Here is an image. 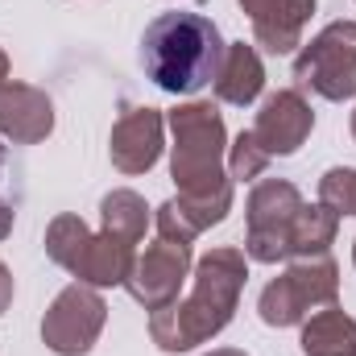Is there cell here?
I'll return each instance as SVG.
<instances>
[{
    "instance_id": "6da1fadb",
    "label": "cell",
    "mask_w": 356,
    "mask_h": 356,
    "mask_svg": "<svg viewBox=\"0 0 356 356\" xmlns=\"http://www.w3.org/2000/svg\"><path fill=\"white\" fill-rule=\"evenodd\" d=\"M175 129L170 175L178 182V199L158 207V236L191 245L199 232L220 224L232 207V178L224 175L228 133L211 104H178L166 116Z\"/></svg>"
},
{
    "instance_id": "7a4b0ae2",
    "label": "cell",
    "mask_w": 356,
    "mask_h": 356,
    "mask_svg": "<svg viewBox=\"0 0 356 356\" xmlns=\"http://www.w3.org/2000/svg\"><path fill=\"white\" fill-rule=\"evenodd\" d=\"M249 277V261L241 249H211L195 266V290L149 315V336L162 353H186L195 344H207L232 323V311L241 302Z\"/></svg>"
},
{
    "instance_id": "3957f363",
    "label": "cell",
    "mask_w": 356,
    "mask_h": 356,
    "mask_svg": "<svg viewBox=\"0 0 356 356\" xmlns=\"http://www.w3.org/2000/svg\"><path fill=\"white\" fill-rule=\"evenodd\" d=\"M224 63L220 29L199 13H162L145 25L141 38V67L145 75L170 95H195L216 83Z\"/></svg>"
},
{
    "instance_id": "277c9868",
    "label": "cell",
    "mask_w": 356,
    "mask_h": 356,
    "mask_svg": "<svg viewBox=\"0 0 356 356\" xmlns=\"http://www.w3.org/2000/svg\"><path fill=\"white\" fill-rule=\"evenodd\" d=\"M46 253L50 261H58L63 269H71L79 282L88 286H124L129 269L137 261V249L112 241L108 232H91L79 216H54V224L46 228Z\"/></svg>"
},
{
    "instance_id": "5b68a950",
    "label": "cell",
    "mask_w": 356,
    "mask_h": 356,
    "mask_svg": "<svg viewBox=\"0 0 356 356\" xmlns=\"http://www.w3.org/2000/svg\"><path fill=\"white\" fill-rule=\"evenodd\" d=\"M298 91H315L323 99L356 95V21H332L319 38H311L294 58Z\"/></svg>"
},
{
    "instance_id": "8992f818",
    "label": "cell",
    "mask_w": 356,
    "mask_h": 356,
    "mask_svg": "<svg viewBox=\"0 0 356 356\" xmlns=\"http://www.w3.org/2000/svg\"><path fill=\"white\" fill-rule=\"evenodd\" d=\"M336 294H340V277H336L332 257L294 261L282 277H273L261 290V319L269 327H294L311 315V307L336 302Z\"/></svg>"
},
{
    "instance_id": "52a82bcc",
    "label": "cell",
    "mask_w": 356,
    "mask_h": 356,
    "mask_svg": "<svg viewBox=\"0 0 356 356\" xmlns=\"http://www.w3.org/2000/svg\"><path fill=\"white\" fill-rule=\"evenodd\" d=\"M302 207V195L286 178H266L249 195V236H245V257L273 266L290 257V224Z\"/></svg>"
},
{
    "instance_id": "ba28073f",
    "label": "cell",
    "mask_w": 356,
    "mask_h": 356,
    "mask_svg": "<svg viewBox=\"0 0 356 356\" xmlns=\"http://www.w3.org/2000/svg\"><path fill=\"white\" fill-rule=\"evenodd\" d=\"M104 319H108V302L99 298V290L88 282H71L50 302V311L42 319V340L58 356H83L99 340Z\"/></svg>"
},
{
    "instance_id": "9c48e42d",
    "label": "cell",
    "mask_w": 356,
    "mask_h": 356,
    "mask_svg": "<svg viewBox=\"0 0 356 356\" xmlns=\"http://www.w3.org/2000/svg\"><path fill=\"white\" fill-rule=\"evenodd\" d=\"M186 273H191V245L158 236L145 253H137V261L124 277V290L154 315V311L178 302V290H182Z\"/></svg>"
},
{
    "instance_id": "30bf717a",
    "label": "cell",
    "mask_w": 356,
    "mask_h": 356,
    "mask_svg": "<svg viewBox=\"0 0 356 356\" xmlns=\"http://www.w3.org/2000/svg\"><path fill=\"white\" fill-rule=\"evenodd\" d=\"M315 129V112L311 104L302 99L298 88H286V91H273L261 112H257V124L249 129L257 137V145L266 149L269 158H290L302 149V141L311 137Z\"/></svg>"
},
{
    "instance_id": "8fae6325",
    "label": "cell",
    "mask_w": 356,
    "mask_h": 356,
    "mask_svg": "<svg viewBox=\"0 0 356 356\" xmlns=\"http://www.w3.org/2000/svg\"><path fill=\"white\" fill-rule=\"evenodd\" d=\"M162 124L166 116L149 104L141 108H124L112 124V141H108V154H112V166L120 175H145L158 158H162Z\"/></svg>"
},
{
    "instance_id": "7c38bea8",
    "label": "cell",
    "mask_w": 356,
    "mask_h": 356,
    "mask_svg": "<svg viewBox=\"0 0 356 356\" xmlns=\"http://www.w3.org/2000/svg\"><path fill=\"white\" fill-rule=\"evenodd\" d=\"M253 21V38L269 54H290L302 46V25L315 13V0H241Z\"/></svg>"
},
{
    "instance_id": "4fadbf2b",
    "label": "cell",
    "mask_w": 356,
    "mask_h": 356,
    "mask_svg": "<svg viewBox=\"0 0 356 356\" xmlns=\"http://www.w3.org/2000/svg\"><path fill=\"white\" fill-rule=\"evenodd\" d=\"M54 129V104L50 95L29 83H4L0 88V133L17 145H38Z\"/></svg>"
},
{
    "instance_id": "5bb4252c",
    "label": "cell",
    "mask_w": 356,
    "mask_h": 356,
    "mask_svg": "<svg viewBox=\"0 0 356 356\" xmlns=\"http://www.w3.org/2000/svg\"><path fill=\"white\" fill-rule=\"evenodd\" d=\"M211 88H216V99H224V104H236V108L253 104V99L261 95V88H266L261 54H257L249 42H232V46H224V63H220Z\"/></svg>"
},
{
    "instance_id": "9a60e30c",
    "label": "cell",
    "mask_w": 356,
    "mask_h": 356,
    "mask_svg": "<svg viewBox=\"0 0 356 356\" xmlns=\"http://www.w3.org/2000/svg\"><path fill=\"white\" fill-rule=\"evenodd\" d=\"M302 353L307 356H356V319L327 302V311L307 319Z\"/></svg>"
},
{
    "instance_id": "2e32d148",
    "label": "cell",
    "mask_w": 356,
    "mask_h": 356,
    "mask_svg": "<svg viewBox=\"0 0 356 356\" xmlns=\"http://www.w3.org/2000/svg\"><path fill=\"white\" fill-rule=\"evenodd\" d=\"M336 232H340V216L327 203H315V207L302 203L290 224V257H298V261L327 257V245L336 241Z\"/></svg>"
},
{
    "instance_id": "e0dca14e",
    "label": "cell",
    "mask_w": 356,
    "mask_h": 356,
    "mask_svg": "<svg viewBox=\"0 0 356 356\" xmlns=\"http://www.w3.org/2000/svg\"><path fill=\"white\" fill-rule=\"evenodd\" d=\"M99 220H104V232L112 241L137 249L141 236H145V228H149V207H145V199L137 191H112L99 203Z\"/></svg>"
},
{
    "instance_id": "ac0fdd59",
    "label": "cell",
    "mask_w": 356,
    "mask_h": 356,
    "mask_svg": "<svg viewBox=\"0 0 356 356\" xmlns=\"http://www.w3.org/2000/svg\"><path fill=\"white\" fill-rule=\"evenodd\" d=\"M269 166V154L257 145L253 133H241L232 145H228V178L232 182H249V178H261Z\"/></svg>"
},
{
    "instance_id": "d6986e66",
    "label": "cell",
    "mask_w": 356,
    "mask_h": 356,
    "mask_svg": "<svg viewBox=\"0 0 356 356\" xmlns=\"http://www.w3.org/2000/svg\"><path fill=\"white\" fill-rule=\"evenodd\" d=\"M319 203H327L336 216H356V170L336 166L319 178Z\"/></svg>"
},
{
    "instance_id": "ffe728a7",
    "label": "cell",
    "mask_w": 356,
    "mask_h": 356,
    "mask_svg": "<svg viewBox=\"0 0 356 356\" xmlns=\"http://www.w3.org/2000/svg\"><path fill=\"white\" fill-rule=\"evenodd\" d=\"M8 302H13V273L0 266V315L8 311Z\"/></svg>"
},
{
    "instance_id": "44dd1931",
    "label": "cell",
    "mask_w": 356,
    "mask_h": 356,
    "mask_svg": "<svg viewBox=\"0 0 356 356\" xmlns=\"http://www.w3.org/2000/svg\"><path fill=\"white\" fill-rule=\"evenodd\" d=\"M8 232H13V203H4V199H0V241H4Z\"/></svg>"
},
{
    "instance_id": "7402d4cb",
    "label": "cell",
    "mask_w": 356,
    "mask_h": 356,
    "mask_svg": "<svg viewBox=\"0 0 356 356\" xmlns=\"http://www.w3.org/2000/svg\"><path fill=\"white\" fill-rule=\"evenodd\" d=\"M4 83H8V54L0 50V88H4Z\"/></svg>"
},
{
    "instance_id": "603a6c76",
    "label": "cell",
    "mask_w": 356,
    "mask_h": 356,
    "mask_svg": "<svg viewBox=\"0 0 356 356\" xmlns=\"http://www.w3.org/2000/svg\"><path fill=\"white\" fill-rule=\"evenodd\" d=\"M211 356H249V353H241V348H216Z\"/></svg>"
},
{
    "instance_id": "cb8c5ba5",
    "label": "cell",
    "mask_w": 356,
    "mask_h": 356,
    "mask_svg": "<svg viewBox=\"0 0 356 356\" xmlns=\"http://www.w3.org/2000/svg\"><path fill=\"white\" fill-rule=\"evenodd\" d=\"M0 166H4V141H0Z\"/></svg>"
},
{
    "instance_id": "d4e9b609",
    "label": "cell",
    "mask_w": 356,
    "mask_h": 356,
    "mask_svg": "<svg viewBox=\"0 0 356 356\" xmlns=\"http://www.w3.org/2000/svg\"><path fill=\"white\" fill-rule=\"evenodd\" d=\"M353 266H356V241H353Z\"/></svg>"
},
{
    "instance_id": "484cf974",
    "label": "cell",
    "mask_w": 356,
    "mask_h": 356,
    "mask_svg": "<svg viewBox=\"0 0 356 356\" xmlns=\"http://www.w3.org/2000/svg\"><path fill=\"white\" fill-rule=\"evenodd\" d=\"M353 137H356V112H353Z\"/></svg>"
}]
</instances>
